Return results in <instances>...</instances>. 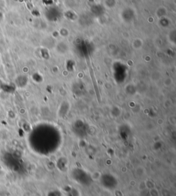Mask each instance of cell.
<instances>
[{
	"mask_svg": "<svg viewBox=\"0 0 176 196\" xmlns=\"http://www.w3.org/2000/svg\"><path fill=\"white\" fill-rule=\"evenodd\" d=\"M172 83H173V80L171 79H166V80L164 81V85H165L166 86H167V87L170 86Z\"/></svg>",
	"mask_w": 176,
	"mask_h": 196,
	"instance_id": "cell-1",
	"label": "cell"
}]
</instances>
